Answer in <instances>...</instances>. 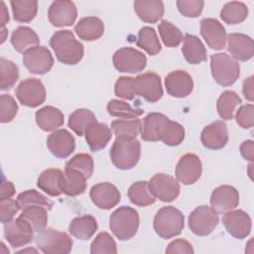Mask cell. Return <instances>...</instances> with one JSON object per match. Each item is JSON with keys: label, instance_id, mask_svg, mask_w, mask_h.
Returning <instances> with one entry per match:
<instances>
[{"label": "cell", "instance_id": "1", "mask_svg": "<svg viewBox=\"0 0 254 254\" xmlns=\"http://www.w3.org/2000/svg\"><path fill=\"white\" fill-rule=\"evenodd\" d=\"M50 45L54 50L57 59L64 64H76L83 57V46L79 43L69 30L56 32Z\"/></svg>", "mask_w": 254, "mask_h": 254}, {"label": "cell", "instance_id": "2", "mask_svg": "<svg viewBox=\"0 0 254 254\" xmlns=\"http://www.w3.org/2000/svg\"><path fill=\"white\" fill-rule=\"evenodd\" d=\"M141 155V143L136 138L116 137L111 150L110 159L119 170H130L134 168Z\"/></svg>", "mask_w": 254, "mask_h": 254}, {"label": "cell", "instance_id": "3", "mask_svg": "<svg viewBox=\"0 0 254 254\" xmlns=\"http://www.w3.org/2000/svg\"><path fill=\"white\" fill-rule=\"evenodd\" d=\"M109 227L119 240L131 239L139 228V214L137 210L126 205L117 208L110 215Z\"/></svg>", "mask_w": 254, "mask_h": 254}, {"label": "cell", "instance_id": "4", "mask_svg": "<svg viewBox=\"0 0 254 254\" xmlns=\"http://www.w3.org/2000/svg\"><path fill=\"white\" fill-rule=\"evenodd\" d=\"M154 230L164 239L179 235L185 225L184 214L174 206H164L154 217Z\"/></svg>", "mask_w": 254, "mask_h": 254}, {"label": "cell", "instance_id": "5", "mask_svg": "<svg viewBox=\"0 0 254 254\" xmlns=\"http://www.w3.org/2000/svg\"><path fill=\"white\" fill-rule=\"evenodd\" d=\"M210 69L214 80L222 86L233 84L240 74L238 61L225 53L211 55Z\"/></svg>", "mask_w": 254, "mask_h": 254}, {"label": "cell", "instance_id": "6", "mask_svg": "<svg viewBox=\"0 0 254 254\" xmlns=\"http://www.w3.org/2000/svg\"><path fill=\"white\" fill-rule=\"evenodd\" d=\"M35 241L37 246L46 254H67L71 251L72 240L65 232L53 228H45L40 231Z\"/></svg>", "mask_w": 254, "mask_h": 254}, {"label": "cell", "instance_id": "7", "mask_svg": "<svg viewBox=\"0 0 254 254\" xmlns=\"http://www.w3.org/2000/svg\"><path fill=\"white\" fill-rule=\"evenodd\" d=\"M112 62L118 71L136 73L145 68L147 59L142 52L131 47H124L114 53Z\"/></svg>", "mask_w": 254, "mask_h": 254}, {"label": "cell", "instance_id": "8", "mask_svg": "<svg viewBox=\"0 0 254 254\" xmlns=\"http://www.w3.org/2000/svg\"><path fill=\"white\" fill-rule=\"evenodd\" d=\"M219 221L218 213L210 206H197L189 217V227L198 236H205L211 233Z\"/></svg>", "mask_w": 254, "mask_h": 254}, {"label": "cell", "instance_id": "9", "mask_svg": "<svg viewBox=\"0 0 254 254\" xmlns=\"http://www.w3.org/2000/svg\"><path fill=\"white\" fill-rule=\"evenodd\" d=\"M23 64L26 68L35 74H45L51 70L54 59L48 48L36 46L23 54Z\"/></svg>", "mask_w": 254, "mask_h": 254}, {"label": "cell", "instance_id": "10", "mask_svg": "<svg viewBox=\"0 0 254 254\" xmlns=\"http://www.w3.org/2000/svg\"><path fill=\"white\" fill-rule=\"evenodd\" d=\"M134 92L149 102H157L163 96L161 77L151 71L139 74L134 78Z\"/></svg>", "mask_w": 254, "mask_h": 254}, {"label": "cell", "instance_id": "11", "mask_svg": "<svg viewBox=\"0 0 254 254\" xmlns=\"http://www.w3.org/2000/svg\"><path fill=\"white\" fill-rule=\"evenodd\" d=\"M16 96L23 105L37 107L46 99V88L40 79L26 78L16 88Z\"/></svg>", "mask_w": 254, "mask_h": 254}, {"label": "cell", "instance_id": "12", "mask_svg": "<svg viewBox=\"0 0 254 254\" xmlns=\"http://www.w3.org/2000/svg\"><path fill=\"white\" fill-rule=\"evenodd\" d=\"M4 237L13 248L25 246L32 242L34 230L22 217L4 223Z\"/></svg>", "mask_w": 254, "mask_h": 254}, {"label": "cell", "instance_id": "13", "mask_svg": "<svg viewBox=\"0 0 254 254\" xmlns=\"http://www.w3.org/2000/svg\"><path fill=\"white\" fill-rule=\"evenodd\" d=\"M151 193L164 202L175 200L180 193L178 181L167 174H156L148 182Z\"/></svg>", "mask_w": 254, "mask_h": 254}, {"label": "cell", "instance_id": "14", "mask_svg": "<svg viewBox=\"0 0 254 254\" xmlns=\"http://www.w3.org/2000/svg\"><path fill=\"white\" fill-rule=\"evenodd\" d=\"M222 222L227 232L237 239L246 238L251 231V218L242 209L226 211L222 216Z\"/></svg>", "mask_w": 254, "mask_h": 254}, {"label": "cell", "instance_id": "15", "mask_svg": "<svg viewBox=\"0 0 254 254\" xmlns=\"http://www.w3.org/2000/svg\"><path fill=\"white\" fill-rule=\"evenodd\" d=\"M76 16V7L68 0H56L48 10L49 21L55 27L70 26L74 23Z\"/></svg>", "mask_w": 254, "mask_h": 254}, {"label": "cell", "instance_id": "16", "mask_svg": "<svg viewBox=\"0 0 254 254\" xmlns=\"http://www.w3.org/2000/svg\"><path fill=\"white\" fill-rule=\"evenodd\" d=\"M201 175V162L195 154L184 155L177 164L176 178L184 185L194 184Z\"/></svg>", "mask_w": 254, "mask_h": 254}, {"label": "cell", "instance_id": "17", "mask_svg": "<svg viewBox=\"0 0 254 254\" xmlns=\"http://www.w3.org/2000/svg\"><path fill=\"white\" fill-rule=\"evenodd\" d=\"M47 146L55 157L65 159L74 151L75 141L67 130L59 129L48 136Z\"/></svg>", "mask_w": 254, "mask_h": 254}, {"label": "cell", "instance_id": "18", "mask_svg": "<svg viewBox=\"0 0 254 254\" xmlns=\"http://www.w3.org/2000/svg\"><path fill=\"white\" fill-rule=\"evenodd\" d=\"M92 202L101 209L114 207L121 198L118 189L110 183H99L93 186L89 192Z\"/></svg>", "mask_w": 254, "mask_h": 254}, {"label": "cell", "instance_id": "19", "mask_svg": "<svg viewBox=\"0 0 254 254\" xmlns=\"http://www.w3.org/2000/svg\"><path fill=\"white\" fill-rule=\"evenodd\" d=\"M200 34L207 46L212 50H221L226 43L224 27L216 19L204 18L200 21Z\"/></svg>", "mask_w": 254, "mask_h": 254}, {"label": "cell", "instance_id": "20", "mask_svg": "<svg viewBox=\"0 0 254 254\" xmlns=\"http://www.w3.org/2000/svg\"><path fill=\"white\" fill-rule=\"evenodd\" d=\"M169 122L170 119L162 113H149L143 121L141 138L149 142L162 141Z\"/></svg>", "mask_w": 254, "mask_h": 254}, {"label": "cell", "instance_id": "21", "mask_svg": "<svg viewBox=\"0 0 254 254\" xmlns=\"http://www.w3.org/2000/svg\"><path fill=\"white\" fill-rule=\"evenodd\" d=\"M239 203L238 190L231 186H220L216 188L210 196L211 207L217 213H223L235 208Z\"/></svg>", "mask_w": 254, "mask_h": 254}, {"label": "cell", "instance_id": "22", "mask_svg": "<svg viewBox=\"0 0 254 254\" xmlns=\"http://www.w3.org/2000/svg\"><path fill=\"white\" fill-rule=\"evenodd\" d=\"M202 145L210 150H219L228 142V131L226 124L217 120L203 128L200 135Z\"/></svg>", "mask_w": 254, "mask_h": 254}, {"label": "cell", "instance_id": "23", "mask_svg": "<svg viewBox=\"0 0 254 254\" xmlns=\"http://www.w3.org/2000/svg\"><path fill=\"white\" fill-rule=\"evenodd\" d=\"M167 92L173 97L183 98L190 94L193 88L191 76L185 70H175L170 72L165 78Z\"/></svg>", "mask_w": 254, "mask_h": 254}, {"label": "cell", "instance_id": "24", "mask_svg": "<svg viewBox=\"0 0 254 254\" xmlns=\"http://www.w3.org/2000/svg\"><path fill=\"white\" fill-rule=\"evenodd\" d=\"M227 50L236 61L246 62L253 57V40L244 34L231 33L227 36Z\"/></svg>", "mask_w": 254, "mask_h": 254}, {"label": "cell", "instance_id": "25", "mask_svg": "<svg viewBox=\"0 0 254 254\" xmlns=\"http://www.w3.org/2000/svg\"><path fill=\"white\" fill-rule=\"evenodd\" d=\"M85 140L90 150L93 152L104 149L111 139V130L104 124L99 122L91 123L85 130Z\"/></svg>", "mask_w": 254, "mask_h": 254}, {"label": "cell", "instance_id": "26", "mask_svg": "<svg viewBox=\"0 0 254 254\" xmlns=\"http://www.w3.org/2000/svg\"><path fill=\"white\" fill-rule=\"evenodd\" d=\"M64 173L59 169H47L39 177L37 186L51 196L63 193Z\"/></svg>", "mask_w": 254, "mask_h": 254}, {"label": "cell", "instance_id": "27", "mask_svg": "<svg viewBox=\"0 0 254 254\" xmlns=\"http://www.w3.org/2000/svg\"><path fill=\"white\" fill-rule=\"evenodd\" d=\"M74 31L79 39L91 42L99 39L104 33L103 22L94 16H89L80 19L74 26Z\"/></svg>", "mask_w": 254, "mask_h": 254}, {"label": "cell", "instance_id": "28", "mask_svg": "<svg viewBox=\"0 0 254 254\" xmlns=\"http://www.w3.org/2000/svg\"><path fill=\"white\" fill-rule=\"evenodd\" d=\"M133 6L138 17L146 23H156L164 15V3L160 0H137Z\"/></svg>", "mask_w": 254, "mask_h": 254}, {"label": "cell", "instance_id": "29", "mask_svg": "<svg viewBox=\"0 0 254 254\" xmlns=\"http://www.w3.org/2000/svg\"><path fill=\"white\" fill-rule=\"evenodd\" d=\"M182 53L190 64H198L207 59V53L202 42L196 36L190 34H187L184 38Z\"/></svg>", "mask_w": 254, "mask_h": 254}, {"label": "cell", "instance_id": "30", "mask_svg": "<svg viewBox=\"0 0 254 254\" xmlns=\"http://www.w3.org/2000/svg\"><path fill=\"white\" fill-rule=\"evenodd\" d=\"M64 122L63 112L54 106H45L36 112V123L44 131H54Z\"/></svg>", "mask_w": 254, "mask_h": 254}, {"label": "cell", "instance_id": "31", "mask_svg": "<svg viewBox=\"0 0 254 254\" xmlns=\"http://www.w3.org/2000/svg\"><path fill=\"white\" fill-rule=\"evenodd\" d=\"M96 230L97 222L96 219L91 215L74 217L68 226L69 233L79 240H88L93 236Z\"/></svg>", "mask_w": 254, "mask_h": 254}, {"label": "cell", "instance_id": "32", "mask_svg": "<svg viewBox=\"0 0 254 254\" xmlns=\"http://www.w3.org/2000/svg\"><path fill=\"white\" fill-rule=\"evenodd\" d=\"M39 43V36L29 27H18L11 35V44L18 53L24 54L29 49L38 46Z\"/></svg>", "mask_w": 254, "mask_h": 254}, {"label": "cell", "instance_id": "33", "mask_svg": "<svg viewBox=\"0 0 254 254\" xmlns=\"http://www.w3.org/2000/svg\"><path fill=\"white\" fill-rule=\"evenodd\" d=\"M86 190V178L79 171L65 169L63 181V192L69 196L81 194Z\"/></svg>", "mask_w": 254, "mask_h": 254}, {"label": "cell", "instance_id": "34", "mask_svg": "<svg viewBox=\"0 0 254 254\" xmlns=\"http://www.w3.org/2000/svg\"><path fill=\"white\" fill-rule=\"evenodd\" d=\"M14 20L20 23H29L37 15L38 2L36 0H12L10 2Z\"/></svg>", "mask_w": 254, "mask_h": 254}, {"label": "cell", "instance_id": "35", "mask_svg": "<svg viewBox=\"0 0 254 254\" xmlns=\"http://www.w3.org/2000/svg\"><path fill=\"white\" fill-rule=\"evenodd\" d=\"M241 104V98L232 90L223 91L217 99L216 108L218 115L223 120H231L235 108Z\"/></svg>", "mask_w": 254, "mask_h": 254}, {"label": "cell", "instance_id": "36", "mask_svg": "<svg viewBox=\"0 0 254 254\" xmlns=\"http://www.w3.org/2000/svg\"><path fill=\"white\" fill-rule=\"evenodd\" d=\"M96 117L92 111L79 108L74 110L68 118V127L78 136H83L86 128L93 122H96Z\"/></svg>", "mask_w": 254, "mask_h": 254}, {"label": "cell", "instance_id": "37", "mask_svg": "<svg viewBox=\"0 0 254 254\" xmlns=\"http://www.w3.org/2000/svg\"><path fill=\"white\" fill-rule=\"evenodd\" d=\"M128 197L133 204L138 206H147L156 200V197L149 190L148 182L145 181L132 184L128 190Z\"/></svg>", "mask_w": 254, "mask_h": 254}, {"label": "cell", "instance_id": "38", "mask_svg": "<svg viewBox=\"0 0 254 254\" xmlns=\"http://www.w3.org/2000/svg\"><path fill=\"white\" fill-rule=\"evenodd\" d=\"M19 216L26 220L36 232L44 230L48 223V209L42 206L26 207Z\"/></svg>", "mask_w": 254, "mask_h": 254}, {"label": "cell", "instance_id": "39", "mask_svg": "<svg viewBox=\"0 0 254 254\" xmlns=\"http://www.w3.org/2000/svg\"><path fill=\"white\" fill-rule=\"evenodd\" d=\"M248 15V8L243 2L231 1L227 2L221 12L220 18L227 24L234 25L243 22Z\"/></svg>", "mask_w": 254, "mask_h": 254}, {"label": "cell", "instance_id": "40", "mask_svg": "<svg viewBox=\"0 0 254 254\" xmlns=\"http://www.w3.org/2000/svg\"><path fill=\"white\" fill-rule=\"evenodd\" d=\"M111 130L116 137L136 138L142 131V122L140 119H117L112 121Z\"/></svg>", "mask_w": 254, "mask_h": 254}, {"label": "cell", "instance_id": "41", "mask_svg": "<svg viewBox=\"0 0 254 254\" xmlns=\"http://www.w3.org/2000/svg\"><path fill=\"white\" fill-rule=\"evenodd\" d=\"M136 45L147 52L150 56H155L161 52V44L157 33L151 27H143L138 33Z\"/></svg>", "mask_w": 254, "mask_h": 254}, {"label": "cell", "instance_id": "42", "mask_svg": "<svg viewBox=\"0 0 254 254\" xmlns=\"http://www.w3.org/2000/svg\"><path fill=\"white\" fill-rule=\"evenodd\" d=\"M17 200L22 210L29 206H42L48 210H51L54 205L52 200L35 190H29L19 193Z\"/></svg>", "mask_w": 254, "mask_h": 254}, {"label": "cell", "instance_id": "43", "mask_svg": "<svg viewBox=\"0 0 254 254\" xmlns=\"http://www.w3.org/2000/svg\"><path fill=\"white\" fill-rule=\"evenodd\" d=\"M107 111L111 116L119 117L121 119H133L144 113L141 108H133L125 101L112 99L107 104Z\"/></svg>", "mask_w": 254, "mask_h": 254}, {"label": "cell", "instance_id": "44", "mask_svg": "<svg viewBox=\"0 0 254 254\" xmlns=\"http://www.w3.org/2000/svg\"><path fill=\"white\" fill-rule=\"evenodd\" d=\"M0 74H1V90H8L14 86L19 78L18 66L9 60L0 59Z\"/></svg>", "mask_w": 254, "mask_h": 254}, {"label": "cell", "instance_id": "45", "mask_svg": "<svg viewBox=\"0 0 254 254\" xmlns=\"http://www.w3.org/2000/svg\"><path fill=\"white\" fill-rule=\"evenodd\" d=\"M158 30L164 45L169 48L178 47L184 40L182 32L167 20L161 21L158 26Z\"/></svg>", "mask_w": 254, "mask_h": 254}, {"label": "cell", "instance_id": "46", "mask_svg": "<svg viewBox=\"0 0 254 254\" xmlns=\"http://www.w3.org/2000/svg\"><path fill=\"white\" fill-rule=\"evenodd\" d=\"M93 159L88 154H77L68 160L65 164V169H72L82 173L86 179L90 178L93 173Z\"/></svg>", "mask_w": 254, "mask_h": 254}, {"label": "cell", "instance_id": "47", "mask_svg": "<svg viewBox=\"0 0 254 254\" xmlns=\"http://www.w3.org/2000/svg\"><path fill=\"white\" fill-rule=\"evenodd\" d=\"M90 253H117L116 242L107 232H100L90 245Z\"/></svg>", "mask_w": 254, "mask_h": 254}, {"label": "cell", "instance_id": "48", "mask_svg": "<svg viewBox=\"0 0 254 254\" xmlns=\"http://www.w3.org/2000/svg\"><path fill=\"white\" fill-rule=\"evenodd\" d=\"M185 139L184 127L175 121L170 120L162 141L168 146H178Z\"/></svg>", "mask_w": 254, "mask_h": 254}, {"label": "cell", "instance_id": "49", "mask_svg": "<svg viewBox=\"0 0 254 254\" xmlns=\"http://www.w3.org/2000/svg\"><path fill=\"white\" fill-rule=\"evenodd\" d=\"M18 105L15 99L9 94L0 96V121L2 123L11 122L17 114Z\"/></svg>", "mask_w": 254, "mask_h": 254}, {"label": "cell", "instance_id": "50", "mask_svg": "<svg viewBox=\"0 0 254 254\" xmlns=\"http://www.w3.org/2000/svg\"><path fill=\"white\" fill-rule=\"evenodd\" d=\"M114 92L115 95L120 98L127 100L134 99L136 96L134 92V78L130 76L119 77L115 82Z\"/></svg>", "mask_w": 254, "mask_h": 254}, {"label": "cell", "instance_id": "51", "mask_svg": "<svg viewBox=\"0 0 254 254\" xmlns=\"http://www.w3.org/2000/svg\"><path fill=\"white\" fill-rule=\"evenodd\" d=\"M204 2L202 0H179L177 7L182 15L189 18H195L201 14Z\"/></svg>", "mask_w": 254, "mask_h": 254}, {"label": "cell", "instance_id": "52", "mask_svg": "<svg viewBox=\"0 0 254 254\" xmlns=\"http://www.w3.org/2000/svg\"><path fill=\"white\" fill-rule=\"evenodd\" d=\"M21 209L18 200L12 198L0 200V220L4 224L13 219L15 214Z\"/></svg>", "mask_w": 254, "mask_h": 254}, {"label": "cell", "instance_id": "53", "mask_svg": "<svg viewBox=\"0 0 254 254\" xmlns=\"http://www.w3.org/2000/svg\"><path fill=\"white\" fill-rule=\"evenodd\" d=\"M253 113H254L253 104L242 105L236 112L237 124L243 129H248L253 127V124H254Z\"/></svg>", "mask_w": 254, "mask_h": 254}, {"label": "cell", "instance_id": "54", "mask_svg": "<svg viewBox=\"0 0 254 254\" xmlns=\"http://www.w3.org/2000/svg\"><path fill=\"white\" fill-rule=\"evenodd\" d=\"M166 253H187V254H192L193 249L191 247V244L185 240V239H176L172 241L167 249Z\"/></svg>", "mask_w": 254, "mask_h": 254}, {"label": "cell", "instance_id": "55", "mask_svg": "<svg viewBox=\"0 0 254 254\" xmlns=\"http://www.w3.org/2000/svg\"><path fill=\"white\" fill-rule=\"evenodd\" d=\"M240 153L245 160H248L252 163L254 161V142L252 140H246L242 142L240 145Z\"/></svg>", "mask_w": 254, "mask_h": 254}, {"label": "cell", "instance_id": "56", "mask_svg": "<svg viewBox=\"0 0 254 254\" xmlns=\"http://www.w3.org/2000/svg\"><path fill=\"white\" fill-rule=\"evenodd\" d=\"M15 194V188L14 185L9 181H2L1 184V193H0V200L11 198Z\"/></svg>", "mask_w": 254, "mask_h": 254}, {"label": "cell", "instance_id": "57", "mask_svg": "<svg viewBox=\"0 0 254 254\" xmlns=\"http://www.w3.org/2000/svg\"><path fill=\"white\" fill-rule=\"evenodd\" d=\"M242 92L244 97L249 100L253 101V76L247 77L243 81V87H242Z\"/></svg>", "mask_w": 254, "mask_h": 254}, {"label": "cell", "instance_id": "58", "mask_svg": "<svg viewBox=\"0 0 254 254\" xmlns=\"http://www.w3.org/2000/svg\"><path fill=\"white\" fill-rule=\"evenodd\" d=\"M0 21L1 28H5V25L9 22V14L3 1H0Z\"/></svg>", "mask_w": 254, "mask_h": 254}, {"label": "cell", "instance_id": "59", "mask_svg": "<svg viewBox=\"0 0 254 254\" xmlns=\"http://www.w3.org/2000/svg\"><path fill=\"white\" fill-rule=\"evenodd\" d=\"M7 34H8V32H7L6 28H1V44H3L5 42Z\"/></svg>", "mask_w": 254, "mask_h": 254}, {"label": "cell", "instance_id": "60", "mask_svg": "<svg viewBox=\"0 0 254 254\" xmlns=\"http://www.w3.org/2000/svg\"><path fill=\"white\" fill-rule=\"evenodd\" d=\"M32 253V252H34V253H37L38 251L36 250V249H34V248H27V249H24V250H21V251H19L18 253Z\"/></svg>", "mask_w": 254, "mask_h": 254}]
</instances>
